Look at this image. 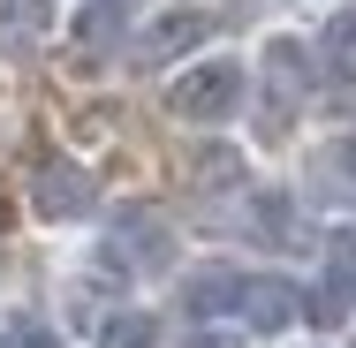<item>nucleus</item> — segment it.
Segmentation results:
<instances>
[{
  "label": "nucleus",
  "mask_w": 356,
  "mask_h": 348,
  "mask_svg": "<svg viewBox=\"0 0 356 348\" xmlns=\"http://www.w3.org/2000/svg\"><path fill=\"white\" fill-rule=\"evenodd\" d=\"M182 303H190L197 318L235 310V303H243V273H227V265H213V273H190V280H182Z\"/></svg>",
  "instance_id": "11"
},
{
  "label": "nucleus",
  "mask_w": 356,
  "mask_h": 348,
  "mask_svg": "<svg viewBox=\"0 0 356 348\" xmlns=\"http://www.w3.org/2000/svg\"><path fill=\"white\" fill-rule=\"evenodd\" d=\"M99 348H159V318L122 310V318H106V326H99Z\"/></svg>",
  "instance_id": "13"
},
{
  "label": "nucleus",
  "mask_w": 356,
  "mask_h": 348,
  "mask_svg": "<svg viewBox=\"0 0 356 348\" xmlns=\"http://www.w3.org/2000/svg\"><path fill=\"white\" fill-rule=\"evenodd\" d=\"M243 91H250V69L243 61H197L167 91V106H175V122H227L243 106Z\"/></svg>",
  "instance_id": "1"
},
{
  "label": "nucleus",
  "mask_w": 356,
  "mask_h": 348,
  "mask_svg": "<svg viewBox=\"0 0 356 348\" xmlns=\"http://www.w3.org/2000/svg\"><path fill=\"white\" fill-rule=\"evenodd\" d=\"M205 38H213V15H205V8H167V15L137 38V61H152V69H159V61H175V53L205 46Z\"/></svg>",
  "instance_id": "5"
},
{
  "label": "nucleus",
  "mask_w": 356,
  "mask_h": 348,
  "mask_svg": "<svg viewBox=\"0 0 356 348\" xmlns=\"http://www.w3.org/2000/svg\"><path fill=\"white\" fill-rule=\"evenodd\" d=\"M235 310H250V326H258V333H281L288 318H296V310H303V295H296V288H288V280H273V273H258V280H243V303H235Z\"/></svg>",
  "instance_id": "8"
},
{
  "label": "nucleus",
  "mask_w": 356,
  "mask_h": 348,
  "mask_svg": "<svg viewBox=\"0 0 356 348\" xmlns=\"http://www.w3.org/2000/svg\"><path fill=\"white\" fill-rule=\"evenodd\" d=\"M266 61H273V129H281L288 106H296V83H311V53H303L296 38H273Z\"/></svg>",
  "instance_id": "10"
},
{
  "label": "nucleus",
  "mask_w": 356,
  "mask_h": 348,
  "mask_svg": "<svg viewBox=\"0 0 356 348\" xmlns=\"http://www.w3.org/2000/svg\"><path fill=\"white\" fill-rule=\"evenodd\" d=\"M182 174H190L197 190H235V182H243V151L205 144V151H190V159H182Z\"/></svg>",
  "instance_id": "12"
},
{
  "label": "nucleus",
  "mask_w": 356,
  "mask_h": 348,
  "mask_svg": "<svg viewBox=\"0 0 356 348\" xmlns=\"http://www.w3.org/2000/svg\"><path fill=\"white\" fill-rule=\"evenodd\" d=\"M303 303H311L318 326H341L349 318V303H356V227H334L326 235V288L303 295Z\"/></svg>",
  "instance_id": "2"
},
{
  "label": "nucleus",
  "mask_w": 356,
  "mask_h": 348,
  "mask_svg": "<svg viewBox=\"0 0 356 348\" xmlns=\"http://www.w3.org/2000/svg\"><path fill=\"white\" fill-rule=\"evenodd\" d=\"M54 31V0H0V53L31 61Z\"/></svg>",
  "instance_id": "7"
},
{
  "label": "nucleus",
  "mask_w": 356,
  "mask_h": 348,
  "mask_svg": "<svg viewBox=\"0 0 356 348\" xmlns=\"http://www.w3.org/2000/svg\"><path fill=\"white\" fill-rule=\"evenodd\" d=\"M122 31H129V0H83L69 23V53L76 69H99L114 46H122Z\"/></svg>",
  "instance_id": "4"
},
{
  "label": "nucleus",
  "mask_w": 356,
  "mask_h": 348,
  "mask_svg": "<svg viewBox=\"0 0 356 348\" xmlns=\"http://www.w3.org/2000/svg\"><path fill=\"white\" fill-rule=\"evenodd\" d=\"M326 53H334L341 76H356V8H341V15L326 23Z\"/></svg>",
  "instance_id": "14"
},
{
  "label": "nucleus",
  "mask_w": 356,
  "mask_h": 348,
  "mask_svg": "<svg viewBox=\"0 0 356 348\" xmlns=\"http://www.w3.org/2000/svg\"><path fill=\"white\" fill-rule=\"evenodd\" d=\"M31 205H38V219H83L99 205V190H91V174L76 159H46L38 182H31Z\"/></svg>",
  "instance_id": "3"
},
{
  "label": "nucleus",
  "mask_w": 356,
  "mask_h": 348,
  "mask_svg": "<svg viewBox=\"0 0 356 348\" xmlns=\"http://www.w3.org/2000/svg\"><path fill=\"white\" fill-rule=\"evenodd\" d=\"M303 182H311V197L356 205V137H341V144H318V151L303 159Z\"/></svg>",
  "instance_id": "6"
},
{
  "label": "nucleus",
  "mask_w": 356,
  "mask_h": 348,
  "mask_svg": "<svg viewBox=\"0 0 356 348\" xmlns=\"http://www.w3.org/2000/svg\"><path fill=\"white\" fill-rule=\"evenodd\" d=\"M8 348H61V333H54L46 318H15V326H8Z\"/></svg>",
  "instance_id": "15"
},
{
  "label": "nucleus",
  "mask_w": 356,
  "mask_h": 348,
  "mask_svg": "<svg viewBox=\"0 0 356 348\" xmlns=\"http://www.w3.org/2000/svg\"><path fill=\"white\" fill-rule=\"evenodd\" d=\"M182 348H243L235 333H197V341H182Z\"/></svg>",
  "instance_id": "16"
},
{
  "label": "nucleus",
  "mask_w": 356,
  "mask_h": 348,
  "mask_svg": "<svg viewBox=\"0 0 356 348\" xmlns=\"http://www.w3.org/2000/svg\"><path fill=\"white\" fill-rule=\"evenodd\" d=\"M114 242H129L137 265H159V258H167V212H159V205H122Z\"/></svg>",
  "instance_id": "9"
}]
</instances>
